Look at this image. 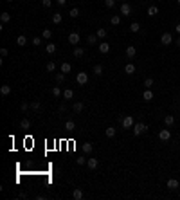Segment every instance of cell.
I'll return each mask as SVG.
<instances>
[{
  "instance_id": "ffe728a7",
  "label": "cell",
  "mask_w": 180,
  "mask_h": 200,
  "mask_svg": "<svg viewBox=\"0 0 180 200\" xmlns=\"http://www.w3.org/2000/svg\"><path fill=\"white\" fill-rule=\"evenodd\" d=\"M158 15V7L157 5H150L148 7V16H157Z\"/></svg>"
},
{
  "instance_id": "6da1fadb",
  "label": "cell",
  "mask_w": 180,
  "mask_h": 200,
  "mask_svg": "<svg viewBox=\"0 0 180 200\" xmlns=\"http://www.w3.org/2000/svg\"><path fill=\"white\" fill-rule=\"evenodd\" d=\"M146 130H148V126H146L144 123H135V124H133V135H135V137L142 135Z\"/></svg>"
},
{
  "instance_id": "484cf974",
  "label": "cell",
  "mask_w": 180,
  "mask_h": 200,
  "mask_svg": "<svg viewBox=\"0 0 180 200\" xmlns=\"http://www.w3.org/2000/svg\"><path fill=\"white\" fill-rule=\"evenodd\" d=\"M104 135L108 137V139H112V137L115 135V128H114V126H108V128L104 130Z\"/></svg>"
},
{
  "instance_id": "ba28073f",
  "label": "cell",
  "mask_w": 180,
  "mask_h": 200,
  "mask_svg": "<svg viewBox=\"0 0 180 200\" xmlns=\"http://www.w3.org/2000/svg\"><path fill=\"white\" fill-rule=\"evenodd\" d=\"M92 151H94V144L92 143H83V153L85 155H90Z\"/></svg>"
},
{
  "instance_id": "ee69618b",
  "label": "cell",
  "mask_w": 180,
  "mask_h": 200,
  "mask_svg": "<svg viewBox=\"0 0 180 200\" xmlns=\"http://www.w3.org/2000/svg\"><path fill=\"white\" fill-rule=\"evenodd\" d=\"M40 43H42V40H40L38 36H36V38H32V45H34V47H38Z\"/></svg>"
},
{
  "instance_id": "2e32d148",
  "label": "cell",
  "mask_w": 180,
  "mask_h": 200,
  "mask_svg": "<svg viewBox=\"0 0 180 200\" xmlns=\"http://www.w3.org/2000/svg\"><path fill=\"white\" fill-rule=\"evenodd\" d=\"M63 97L67 99V101H70V99L74 97V90H72V89H67V90H63Z\"/></svg>"
},
{
  "instance_id": "e575fe53",
  "label": "cell",
  "mask_w": 180,
  "mask_h": 200,
  "mask_svg": "<svg viewBox=\"0 0 180 200\" xmlns=\"http://www.w3.org/2000/svg\"><path fill=\"white\" fill-rule=\"evenodd\" d=\"M83 54H85V49H83V47H76V49H74V56H76V58H81Z\"/></svg>"
},
{
  "instance_id": "f546056e",
  "label": "cell",
  "mask_w": 180,
  "mask_h": 200,
  "mask_svg": "<svg viewBox=\"0 0 180 200\" xmlns=\"http://www.w3.org/2000/svg\"><path fill=\"white\" fill-rule=\"evenodd\" d=\"M25 43H27V38H25L24 34H20V36L16 38V45H20V47H24Z\"/></svg>"
},
{
  "instance_id": "f6af8a7d",
  "label": "cell",
  "mask_w": 180,
  "mask_h": 200,
  "mask_svg": "<svg viewBox=\"0 0 180 200\" xmlns=\"http://www.w3.org/2000/svg\"><path fill=\"white\" fill-rule=\"evenodd\" d=\"M7 54H9V52H7V49H5V47H2V49H0V56H2V58H5Z\"/></svg>"
},
{
  "instance_id": "3957f363",
  "label": "cell",
  "mask_w": 180,
  "mask_h": 200,
  "mask_svg": "<svg viewBox=\"0 0 180 200\" xmlns=\"http://www.w3.org/2000/svg\"><path fill=\"white\" fill-rule=\"evenodd\" d=\"M76 81L81 85V86H83V85H86V83H88V74H86V72H78Z\"/></svg>"
},
{
  "instance_id": "cb8c5ba5",
  "label": "cell",
  "mask_w": 180,
  "mask_h": 200,
  "mask_svg": "<svg viewBox=\"0 0 180 200\" xmlns=\"http://www.w3.org/2000/svg\"><path fill=\"white\" fill-rule=\"evenodd\" d=\"M61 20H63V16H61V13H54L52 15V24H61Z\"/></svg>"
},
{
  "instance_id": "681fc988",
  "label": "cell",
  "mask_w": 180,
  "mask_h": 200,
  "mask_svg": "<svg viewBox=\"0 0 180 200\" xmlns=\"http://www.w3.org/2000/svg\"><path fill=\"white\" fill-rule=\"evenodd\" d=\"M175 31L178 32V34H180V24H177V27H175Z\"/></svg>"
},
{
  "instance_id": "8fae6325",
  "label": "cell",
  "mask_w": 180,
  "mask_h": 200,
  "mask_svg": "<svg viewBox=\"0 0 180 200\" xmlns=\"http://www.w3.org/2000/svg\"><path fill=\"white\" fill-rule=\"evenodd\" d=\"M99 52H101V54H106V52H108L110 51V43H106V42H101V43H99Z\"/></svg>"
},
{
  "instance_id": "7a4b0ae2",
  "label": "cell",
  "mask_w": 180,
  "mask_h": 200,
  "mask_svg": "<svg viewBox=\"0 0 180 200\" xmlns=\"http://www.w3.org/2000/svg\"><path fill=\"white\" fill-rule=\"evenodd\" d=\"M121 124H123V128H133L135 121H133L131 116H126V117H121Z\"/></svg>"
},
{
  "instance_id": "5b68a950",
  "label": "cell",
  "mask_w": 180,
  "mask_h": 200,
  "mask_svg": "<svg viewBox=\"0 0 180 200\" xmlns=\"http://www.w3.org/2000/svg\"><path fill=\"white\" fill-rule=\"evenodd\" d=\"M160 43H162V45H171V43H173L171 32H164V34L160 36Z\"/></svg>"
},
{
  "instance_id": "1f68e13d",
  "label": "cell",
  "mask_w": 180,
  "mask_h": 200,
  "mask_svg": "<svg viewBox=\"0 0 180 200\" xmlns=\"http://www.w3.org/2000/svg\"><path fill=\"white\" fill-rule=\"evenodd\" d=\"M54 79H56V83H58V85H61V83L65 81V74H63V72H58V74L54 76Z\"/></svg>"
},
{
  "instance_id": "bcb514c9",
  "label": "cell",
  "mask_w": 180,
  "mask_h": 200,
  "mask_svg": "<svg viewBox=\"0 0 180 200\" xmlns=\"http://www.w3.org/2000/svg\"><path fill=\"white\" fill-rule=\"evenodd\" d=\"M27 108H29V103H22V105H20V110H22V112H25Z\"/></svg>"
},
{
  "instance_id": "f907efd6",
  "label": "cell",
  "mask_w": 180,
  "mask_h": 200,
  "mask_svg": "<svg viewBox=\"0 0 180 200\" xmlns=\"http://www.w3.org/2000/svg\"><path fill=\"white\" fill-rule=\"evenodd\" d=\"M175 43H177V47H180V38H177V42H175Z\"/></svg>"
},
{
  "instance_id": "7dc6e473",
  "label": "cell",
  "mask_w": 180,
  "mask_h": 200,
  "mask_svg": "<svg viewBox=\"0 0 180 200\" xmlns=\"http://www.w3.org/2000/svg\"><path fill=\"white\" fill-rule=\"evenodd\" d=\"M76 162H78L79 166H83V164L86 162V159H83V157H79V159H76Z\"/></svg>"
},
{
  "instance_id": "4316f807",
  "label": "cell",
  "mask_w": 180,
  "mask_h": 200,
  "mask_svg": "<svg viewBox=\"0 0 180 200\" xmlns=\"http://www.w3.org/2000/svg\"><path fill=\"white\" fill-rule=\"evenodd\" d=\"M0 20H2V24H7V22H11V15L7 11H4L2 15H0Z\"/></svg>"
},
{
  "instance_id": "d590c367",
  "label": "cell",
  "mask_w": 180,
  "mask_h": 200,
  "mask_svg": "<svg viewBox=\"0 0 180 200\" xmlns=\"http://www.w3.org/2000/svg\"><path fill=\"white\" fill-rule=\"evenodd\" d=\"M110 22H112V25H119V24H121V16H119V15H114V16L110 18Z\"/></svg>"
},
{
  "instance_id": "e0dca14e",
  "label": "cell",
  "mask_w": 180,
  "mask_h": 200,
  "mask_svg": "<svg viewBox=\"0 0 180 200\" xmlns=\"http://www.w3.org/2000/svg\"><path fill=\"white\" fill-rule=\"evenodd\" d=\"M85 108V105L83 103H74V106H72V110H74V114H81Z\"/></svg>"
},
{
  "instance_id": "7c38bea8",
  "label": "cell",
  "mask_w": 180,
  "mask_h": 200,
  "mask_svg": "<svg viewBox=\"0 0 180 200\" xmlns=\"http://www.w3.org/2000/svg\"><path fill=\"white\" fill-rule=\"evenodd\" d=\"M70 69H72V67H70V63H69V61H63L61 65H59V70H61L63 74H69Z\"/></svg>"
},
{
  "instance_id": "7bdbcfd3",
  "label": "cell",
  "mask_w": 180,
  "mask_h": 200,
  "mask_svg": "<svg viewBox=\"0 0 180 200\" xmlns=\"http://www.w3.org/2000/svg\"><path fill=\"white\" fill-rule=\"evenodd\" d=\"M42 4H43V7H51V5H52V0H42Z\"/></svg>"
},
{
  "instance_id": "ab89813d",
  "label": "cell",
  "mask_w": 180,
  "mask_h": 200,
  "mask_svg": "<svg viewBox=\"0 0 180 200\" xmlns=\"http://www.w3.org/2000/svg\"><path fill=\"white\" fill-rule=\"evenodd\" d=\"M31 108H32V110H36V112H38V110H42V103H40V101L31 103Z\"/></svg>"
},
{
  "instance_id": "db71d44e",
  "label": "cell",
  "mask_w": 180,
  "mask_h": 200,
  "mask_svg": "<svg viewBox=\"0 0 180 200\" xmlns=\"http://www.w3.org/2000/svg\"><path fill=\"white\" fill-rule=\"evenodd\" d=\"M178 94H180V90H178Z\"/></svg>"
},
{
  "instance_id": "277c9868",
  "label": "cell",
  "mask_w": 180,
  "mask_h": 200,
  "mask_svg": "<svg viewBox=\"0 0 180 200\" xmlns=\"http://www.w3.org/2000/svg\"><path fill=\"white\" fill-rule=\"evenodd\" d=\"M158 139H160L162 143H168L171 139V130L169 128L168 130H160V132H158Z\"/></svg>"
},
{
  "instance_id": "9a60e30c",
  "label": "cell",
  "mask_w": 180,
  "mask_h": 200,
  "mask_svg": "<svg viewBox=\"0 0 180 200\" xmlns=\"http://www.w3.org/2000/svg\"><path fill=\"white\" fill-rule=\"evenodd\" d=\"M86 166H88L90 170H96L99 166V161H97V159H88V161H86Z\"/></svg>"
},
{
  "instance_id": "b9f144b4",
  "label": "cell",
  "mask_w": 180,
  "mask_h": 200,
  "mask_svg": "<svg viewBox=\"0 0 180 200\" xmlns=\"http://www.w3.org/2000/svg\"><path fill=\"white\" fill-rule=\"evenodd\" d=\"M104 5H106V7H114V5H115V0H104Z\"/></svg>"
},
{
  "instance_id": "4fadbf2b",
  "label": "cell",
  "mask_w": 180,
  "mask_h": 200,
  "mask_svg": "<svg viewBox=\"0 0 180 200\" xmlns=\"http://www.w3.org/2000/svg\"><path fill=\"white\" fill-rule=\"evenodd\" d=\"M135 54H137V49L133 47V45H128V47H126V56L128 58H135Z\"/></svg>"
},
{
  "instance_id": "4dcf8cb0",
  "label": "cell",
  "mask_w": 180,
  "mask_h": 200,
  "mask_svg": "<svg viewBox=\"0 0 180 200\" xmlns=\"http://www.w3.org/2000/svg\"><path fill=\"white\" fill-rule=\"evenodd\" d=\"M76 128V123L74 121H72V119H69V121H67L65 123V130H69V132H72V130H74Z\"/></svg>"
},
{
  "instance_id": "44dd1931",
  "label": "cell",
  "mask_w": 180,
  "mask_h": 200,
  "mask_svg": "<svg viewBox=\"0 0 180 200\" xmlns=\"http://www.w3.org/2000/svg\"><path fill=\"white\" fill-rule=\"evenodd\" d=\"M96 34H97V38H99V40H104V38H106V34H108V31L103 29V27H99Z\"/></svg>"
},
{
  "instance_id": "7402d4cb",
  "label": "cell",
  "mask_w": 180,
  "mask_h": 200,
  "mask_svg": "<svg viewBox=\"0 0 180 200\" xmlns=\"http://www.w3.org/2000/svg\"><path fill=\"white\" fill-rule=\"evenodd\" d=\"M97 34H88V36H86V43H90V45H96L97 43Z\"/></svg>"
},
{
  "instance_id": "f5cc1de1",
  "label": "cell",
  "mask_w": 180,
  "mask_h": 200,
  "mask_svg": "<svg viewBox=\"0 0 180 200\" xmlns=\"http://www.w3.org/2000/svg\"><path fill=\"white\" fill-rule=\"evenodd\" d=\"M7 2H13V0H7Z\"/></svg>"
},
{
  "instance_id": "603a6c76",
  "label": "cell",
  "mask_w": 180,
  "mask_h": 200,
  "mask_svg": "<svg viewBox=\"0 0 180 200\" xmlns=\"http://www.w3.org/2000/svg\"><path fill=\"white\" fill-rule=\"evenodd\" d=\"M83 197H85V193L81 189H74V193H72V198H74V200H81Z\"/></svg>"
},
{
  "instance_id": "74e56055",
  "label": "cell",
  "mask_w": 180,
  "mask_h": 200,
  "mask_svg": "<svg viewBox=\"0 0 180 200\" xmlns=\"http://www.w3.org/2000/svg\"><path fill=\"white\" fill-rule=\"evenodd\" d=\"M69 16L78 18V16H79V9H78V7H72V9H70V13H69Z\"/></svg>"
},
{
  "instance_id": "60d3db41",
  "label": "cell",
  "mask_w": 180,
  "mask_h": 200,
  "mask_svg": "<svg viewBox=\"0 0 180 200\" xmlns=\"http://www.w3.org/2000/svg\"><path fill=\"white\" fill-rule=\"evenodd\" d=\"M47 70H49V72H54V70H56V61H49V63H47Z\"/></svg>"
},
{
  "instance_id": "8992f818",
  "label": "cell",
  "mask_w": 180,
  "mask_h": 200,
  "mask_svg": "<svg viewBox=\"0 0 180 200\" xmlns=\"http://www.w3.org/2000/svg\"><path fill=\"white\" fill-rule=\"evenodd\" d=\"M166 186H168V188H169L171 191H175V189H178V188H180V182L177 180V178H168Z\"/></svg>"
},
{
  "instance_id": "30bf717a",
  "label": "cell",
  "mask_w": 180,
  "mask_h": 200,
  "mask_svg": "<svg viewBox=\"0 0 180 200\" xmlns=\"http://www.w3.org/2000/svg\"><path fill=\"white\" fill-rule=\"evenodd\" d=\"M135 65H133V63H126L124 65V72H126V74H128V76H131V74H135Z\"/></svg>"
},
{
  "instance_id": "f1b7e54d",
  "label": "cell",
  "mask_w": 180,
  "mask_h": 200,
  "mask_svg": "<svg viewBox=\"0 0 180 200\" xmlns=\"http://www.w3.org/2000/svg\"><path fill=\"white\" fill-rule=\"evenodd\" d=\"M130 31L131 32H139V31H141V24H139V22H131L130 24Z\"/></svg>"
},
{
  "instance_id": "f35d334b",
  "label": "cell",
  "mask_w": 180,
  "mask_h": 200,
  "mask_svg": "<svg viewBox=\"0 0 180 200\" xmlns=\"http://www.w3.org/2000/svg\"><path fill=\"white\" fill-rule=\"evenodd\" d=\"M61 94H63V92H61V89H59V86H54V89H52V96H54V97H59Z\"/></svg>"
},
{
  "instance_id": "c3c4849f",
  "label": "cell",
  "mask_w": 180,
  "mask_h": 200,
  "mask_svg": "<svg viewBox=\"0 0 180 200\" xmlns=\"http://www.w3.org/2000/svg\"><path fill=\"white\" fill-rule=\"evenodd\" d=\"M56 4H58V5H65L67 0H56Z\"/></svg>"
},
{
  "instance_id": "ac0fdd59",
  "label": "cell",
  "mask_w": 180,
  "mask_h": 200,
  "mask_svg": "<svg viewBox=\"0 0 180 200\" xmlns=\"http://www.w3.org/2000/svg\"><path fill=\"white\" fill-rule=\"evenodd\" d=\"M164 123H166V126H168V128H171V126L175 124V117H173V116H166V117H164Z\"/></svg>"
},
{
  "instance_id": "d4e9b609",
  "label": "cell",
  "mask_w": 180,
  "mask_h": 200,
  "mask_svg": "<svg viewBox=\"0 0 180 200\" xmlns=\"http://www.w3.org/2000/svg\"><path fill=\"white\" fill-rule=\"evenodd\" d=\"M20 128L22 130H29L31 128V121L29 119H22V121H20Z\"/></svg>"
},
{
  "instance_id": "d6a6232c",
  "label": "cell",
  "mask_w": 180,
  "mask_h": 200,
  "mask_svg": "<svg viewBox=\"0 0 180 200\" xmlns=\"http://www.w3.org/2000/svg\"><path fill=\"white\" fill-rule=\"evenodd\" d=\"M153 85H155V79H153V78H146L144 79V86H146V89H151Z\"/></svg>"
},
{
  "instance_id": "8d00e7d4",
  "label": "cell",
  "mask_w": 180,
  "mask_h": 200,
  "mask_svg": "<svg viewBox=\"0 0 180 200\" xmlns=\"http://www.w3.org/2000/svg\"><path fill=\"white\" fill-rule=\"evenodd\" d=\"M94 74H96V76H101V74H103V65L97 63V65L94 67Z\"/></svg>"
},
{
  "instance_id": "5bb4252c",
  "label": "cell",
  "mask_w": 180,
  "mask_h": 200,
  "mask_svg": "<svg viewBox=\"0 0 180 200\" xmlns=\"http://www.w3.org/2000/svg\"><path fill=\"white\" fill-rule=\"evenodd\" d=\"M142 99H144V101H151V99H153V92H151V89H146V90L142 92Z\"/></svg>"
},
{
  "instance_id": "83f0119b",
  "label": "cell",
  "mask_w": 180,
  "mask_h": 200,
  "mask_svg": "<svg viewBox=\"0 0 180 200\" xmlns=\"http://www.w3.org/2000/svg\"><path fill=\"white\" fill-rule=\"evenodd\" d=\"M56 43H47V47H45V51H47V54H54L56 52Z\"/></svg>"
},
{
  "instance_id": "9c48e42d",
  "label": "cell",
  "mask_w": 180,
  "mask_h": 200,
  "mask_svg": "<svg viewBox=\"0 0 180 200\" xmlns=\"http://www.w3.org/2000/svg\"><path fill=\"white\" fill-rule=\"evenodd\" d=\"M69 43H72V45H78L79 43V34H78V32H70V34H69Z\"/></svg>"
},
{
  "instance_id": "836d02e7",
  "label": "cell",
  "mask_w": 180,
  "mask_h": 200,
  "mask_svg": "<svg viewBox=\"0 0 180 200\" xmlns=\"http://www.w3.org/2000/svg\"><path fill=\"white\" fill-rule=\"evenodd\" d=\"M42 38H43V40H51V38H52V31H51V29H43Z\"/></svg>"
},
{
  "instance_id": "816d5d0a",
  "label": "cell",
  "mask_w": 180,
  "mask_h": 200,
  "mask_svg": "<svg viewBox=\"0 0 180 200\" xmlns=\"http://www.w3.org/2000/svg\"><path fill=\"white\" fill-rule=\"evenodd\" d=\"M177 2H178V5H180V0H177Z\"/></svg>"
},
{
  "instance_id": "52a82bcc",
  "label": "cell",
  "mask_w": 180,
  "mask_h": 200,
  "mask_svg": "<svg viewBox=\"0 0 180 200\" xmlns=\"http://www.w3.org/2000/svg\"><path fill=\"white\" fill-rule=\"evenodd\" d=\"M121 15H124V16H130L131 15V5L130 4H121Z\"/></svg>"
},
{
  "instance_id": "d6986e66",
  "label": "cell",
  "mask_w": 180,
  "mask_h": 200,
  "mask_svg": "<svg viewBox=\"0 0 180 200\" xmlns=\"http://www.w3.org/2000/svg\"><path fill=\"white\" fill-rule=\"evenodd\" d=\"M0 94H2V96H9L11 94V86L9 85H2V86H0Z\"/></svg>"
}]
</instances>
